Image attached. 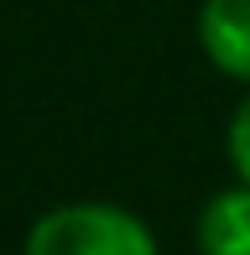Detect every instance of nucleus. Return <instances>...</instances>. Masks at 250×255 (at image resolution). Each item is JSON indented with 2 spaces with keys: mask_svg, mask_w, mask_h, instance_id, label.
I'll list each match as a JSON object with an SVG mask.
<instances>
[{
  "mask_svg": "<svg viewBox=\"0 0 250 255\" xmlns=\"http://www.w3.org/2000/svg\"><path fill=\"white\" fill-rule=\"evenodd\" d=\"M21 255H162V250H156L151 224L135 208L78 198L31 219Z\"/></svg>",
  "mask_w": 250,
  "mask_h": 255,
  "instance_id": "obj_1",
  "label": "nucleus"
},
{
  "mask_svg": "<svg viewBox=\"0 0 250 255\" xmlns=\"http://www.w3.org/2000/svg\"><path fill=\"white\" fill-rule=\"evenodd\" d=\"M198 47L224 78L250 89V0H203Z\"/></svg>",
  "mask_w": 250,
  "mask_h": 255,
  "instance_id": "obj_2",
  "label": "nucleus"
},
{
  "mask_svg": "<svg viewBox=\"0 0 250 255\" xmlns=\"http://www.w3.org/2000/svg\"><path fill=\"white\" fill-rule=\"evenodd\" d=\"M198 255H250V182L235 177L230 188L209 193L193 224Z\"/></svg>",
  "mask_w": 250,
  "mask_h": 255,
  "instance_id": "obj_3",
  "label": "nucleus"
},
{
  "mask_svg": "<svg viewBox=\"0 0 250 255\" xmlns=\"http://www.w3.org/2000/svg\"><path fill=\"white\" fill-rule=\"evenodd\" d=\"M224 156H230L235 177L250 182V89H245V99L235 104V115H230V130H224Z\"/></svg>",
  "mask_w": 250,
  "mask_h": 255,
  "instance_id": "obj_4",
  "label": "nucleus"
}]
</instances>
